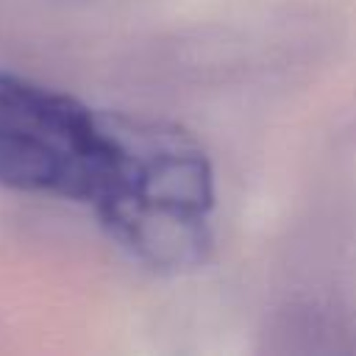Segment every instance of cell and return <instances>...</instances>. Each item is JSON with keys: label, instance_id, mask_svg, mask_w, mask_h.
Listing matches in <instances>:
<instances>
[{"label": "cell", "instance_id": "cell-1", "mask_svg": "<svg viewBox=\"0 0 356 356\" xmlns=\"http://www.w3.org/2000/svg\"><path fill=\"white\" fill-rule=\"evenodd\" d=\"M122 167L95 209L103 225L150 267L197 264L209 248L214 181L203 150L178 128L122 125Z\"/></svg>", "mask_w": 356, "mask_h": 356}, {"label": "cell", "instance_id": "cell-2", "mask_svg": "<svg viewBox=\"0 0 356 356\" xmlns=\"http://www.w3.org/2000/svg\"><path fill=\"white\" fill-rule=\"evenodd\" d=\"M122 153V125L56 89L0 72V186L97 209Z\"/></svg>", "mask_w": 356, "mask_h": 356}]
</instances>
